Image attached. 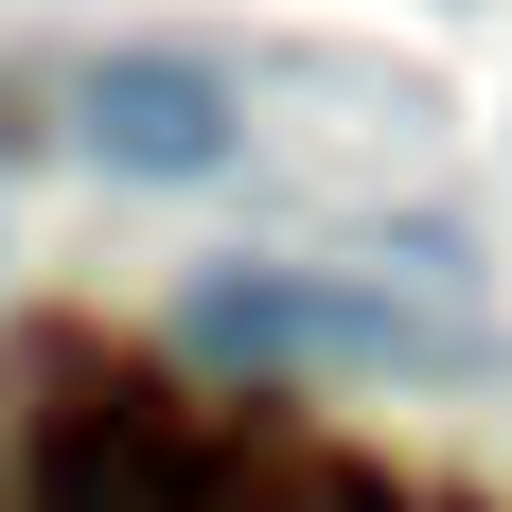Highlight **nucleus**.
<instances>
[{
	"label": "nucleus",
	"instance_id": "f03ea898",
	"mask_svg": "<svg viewBox=\"0 0 512 512\" xmlns=\"http://www.w3.org/2000/svg\"><path fill=\"white\" fill-rule=\"evenodd\" d=\"M71 124H89L106 177H212L230 159V71L212 53H89L71 71Z\"/></svg>",
	"mask_w": 512,
	"mask_h": 512
},
{
	"label": "nucleus",
	"instance_id": "f257e3e1",
	"mask_svg": "<svg viewBox=\"0 0 512 512\" xmlns=\"http://www.w3.org/2000/svg\"><path fill=\"white\" fill-rule=\"evenodd\" d=\"M177 354L195 371H442L460 336L389 283H336V265H212L177 301Z\"/></svg>",
	"mask_w": 512,
	"mask_h": 512
}]
</instances>
